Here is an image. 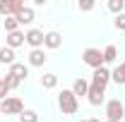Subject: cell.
<instances>
[{
    "instance_id": "12",
    "label": "cell",
    "mask_w": 125,
    "mask_h": 122,
    "mask_svg": "<svg viewBox=\"0 0 125 122\" xmlns=\"http://www.w3.org/2000/svg\"><path fill=\"white\" fill-rule=\"evenodd\" d=\"M70 91L75 93V96H77V101H79L82 96H87V91H89V81H87L84 77H77V79L72 81V89H70Z\"/></svg>"
},
{
    "instance_id": "6",
    "label": "cell",
    "mask_w": 125,
    "mask_h": 122,
    "mask_svg": "<svg viewBox=\"0 0 125 122\" xmlns=\"http://www.w3.org/2000/svg\"><path fill=\"white\" fill-rule=\"evenodd\" d=\"M87 101H89V105L99 108L101 103H106V89H101V86H94L92 81H89V91H87Z\"/></svg>"
},
{
    "instance_id": "3",
    "label": "cell",
    "mask_w": 125,
    "mask_h": 122,
    "mask_svg": "<svg viewBox=\"0 0 125 122\" xmlns=\"http://www.w3.org/2000/svg\"><path fill=\"white\" fill-rule=\"evenodd\" d=\"M24 113V103L19 96H7L2 103H0V115H22Z\"/></svg>"
},
{
    "instance_id": "4",
    "label": "cell",
    "mask_w": 125,
    "mask_h": 122,
    "mask_svg": "<svg viewBox=\"0 0 125 122\" xmlns=\"http://www.w3.org/2000/svg\"><path fill=\"white\" fill-rule=\"evenodd\" d=\"M82 62L92 70H99V67H104V53L99 48H84L82 50Z\"/></svg>"
},
{
    "instance_id": "10",
    "label": "cell",
    "mask_w": 125,
    "mask_h": 122,
    "mask_svg": "<svg viewBox=\"0 0 125 122\" xmlns=\"http://www.w3.org/2000/svg\"><path fill=\"white\" fill-rule=\"evenodd\" d=\"M48 62V55H46V50L43 48H39V50H29V67H43Z\"/></svg>"
},
{
    "instance_id": "22",
    "label": "cell",
    "mask_w": 125,
    "mask_h": 122,
    "mask_svg": "<svg viewBox=\"0 0 125 122\" xmlns=\"http://www.w3.org/2000/svg\"><path fill=\"white\" fill-rule=\"evenodd\" d=\"M12 31H19V22L15 17H5V34H12Z\"/></svg>"
},
{
    "instance_id": "16",
    "label": "cell",
    "mask_w": 125,
    "mask_h": 122,
    "mask_svg": "<svg viewBox=\"0 0 125 122\" xmlns=\"http://www.w3.org/2000/svg\"><path fill=\"white\" fill-rule=\"evenodd\" d=\"M15 50H12V48H7V46H2L0 48V65H10V67H12V65H15Z\"/></svg>"
},
{
    "instance_id": "21",
    "label": "cell",
    "mask_w": 125,
    "mask_h": 122,
    "mask_svg": "<svg viewBox=\"0 0 125 122\" xmlns=\"http://www.w3.org/2000/svg\"><path fill=\"white\" fill-rule=\"evenodd\" d=\"M19 122H39V113H36V110H27V108H24V113L19 115Z\"/></svg>"
},
{
    "instance_id": "27",
    "label": "cell",
    "mask_w": 125,
    "mask_h": 122,
    "mask_svg": "<svg viewBox=\"0 0 125 122\" xmlns=\"http://www.w3.org/2000/svg\"><path fill=\"white\" fill-rule=\"evenodd\" d=\"M104 122H113V120H104Z\"/></svg>"
},
{
    "instance_id": "7",
    "label": "cell",
    "mask_w": 125,
    "mask_h": 122,
    "mask_svg": "<svg viewBox=\"0 0 125 122\" xmlns=\"http://www.w3.org/2000/svg\"><path fill=\"white\" fill-rule=\"evenodd\" d=\"M43 36H46V34L41 29H29L24 34V43L31 46V50H39V48H43Z\"/></svg>"
},
{
    "instance_id": "24",
    "label": "cell",
    "mask_w": 125,
    "mask_h": 122,
    "mask_svg": "<svg viewBox=\"0 0 125 122\" xmlns=\"http://www.w3.org/2000/svg\"><path fill=\"white\" fill-rule=\"evenodd\" d=\"M113 26L118 31H125V12L123 15H115V19H113Z\"/></svg>"
},
{
    "instance_id": "25",
    "label": "cell",
    "mask_w": 125,
    "mask_h": 122,
    "mask_svg": "<svg viewBox=\"0 0 125 122\" xmlns=\"http://www.w3.org/2000/svg\"><path fill=\"white\" fill-rule=\"evenodd\" d=\"M7 96H10V89H7L5 84H0V103H2V101H5Z\"/></svg>"
},
{
    "instance_id": "29",
    "label": "cell",
    "mask_w": 125,
    "mask_h": 122,
    "mask_svg": "<svg viewBox=\"0 0 125 122\" xmlns=\"http://www.w3.org/2000/svg\"><path fill=\"white\" fill-rule=\"evenodd\" d=\"M79 122H87V120H79Z\"/></svg>"
},
{
    "instance_id": "13",
    "label": "cell",
    "mask_w": 125,
    "mask_h": 122,
    "mask_svg": "<svg viewBox=\"0 0 125 122\" xmlns=\"http://www.w3.org/2000/svg\"><path fill=\"white\" fill-rule=\"evenodd\" d=\"M15 19L19 22V26H29L31 22L36 19V12H34V7H29V5H27V7H24L19 15H15Z\"/></svg>"
},
{
    "instance_id": "17",
    "label": "cell",
    "mask_w": 125,
    "mask_h": 122,
    "mask_svg": "<svg viewBox=\"0 0 125 122\" xmlns=\"http://www.w3.org/2000/svg\"><path fill=\"white\" fill-rule=\"evenodd\" d=\"M111 81H115L118 86H120V84L125 86V62H123V65H118V67H113V70H111Z\"/></svg>"
},
{
    "instance_id": "2",
    "label": "cell",
    "mask_w": 125,
    "mask_h": 122,
    "mask_svg": "<svg viewBox=\"0 0 125 122\" xmlns=\"http://www.w3.org/2000/svg\"><path fill=\"white\" fill-rule=\"evenodd\" d=\"M104 113H106V120L120 122L125 117V105L120 103V98H111V101L104 103Z\"/></svg>"
},
{
    "instance_id": "9",
    "label": "cell",
    "mask_w": 125,
    "mask_h": 122,
    "mask_svg": "<svg viewBox=\"0 0 125 122\" xmlns=\"http://www.w3.org/2000/svg\"><path fill=\"white\" fill-rule=\"evenodd\" d=\"M62 46V34L60 31H48L46 36H43V48L48 50H58Z\"/></svg>"
},
{
    "instance_id": "26",
    "label": "cell",
    "mask_w": 125,
    "mask_h": 122,
    "mask_svg": "<svg viewBox=\"0 0 125 122\" xmlns=\"http://www.w3.org/2000/svg\"><path fill=\"white\" fill-rule=\"evenodd\" d=\"M87 122H101V120H96V117H92V120H87Z\"/></svg>"
},
{
    "instance_id": "23",
    "label": "cell",
    "mask_w": 125,
    "mask_h": 122,
    "mask_svg": "<svg viewBox=\"0 0 125 122\" xmlns=\"http://www.w3.org/2000/svg\"><path fill=\"white\" fill-rule=\"evenodd\" d=\"M94 7H96V5H94L92 0H79V2H77V10H79V12H92Z\"/></svg>"
},
{
    "instance_id": "1",
    "label": "cell",
    "mask_w": 125,
    "mask_h": 122,
    "mask_svg": "<svg viewBox=\"0 0 125 122\" xmlns=\"http://www.w3.org/2000/svg\"><path fill=\"white\" fill-rule=\"evenodd\" d=\"M58 108H60L62 115H77V110H79L77 96L70 91V89H62V91L58 93Z\"/></svg>"
},
{
    "instance_id": "5",
    "label": "cell",
    "mask_w": 125,
    "mask_h": 122,
    "mask_svg": "<svg viewBox=\"0 0 125 122\" xmlns=\"http://www.w3.org/2000/svg\"><path fill=\"white\" fill-rule=\"evenodd\" d=\"M24 7H27V5H24L22 0H0V15H5V17L19 15Z\"/></svg>"
},
{
    "instance_id": "20",
    "label": "cell",
    "mask_w": 125,
    "mask_h": 122,
    "mask_svg": "<svg viewBox=\"0 0 125 122\" xmlns=\"http://www.w3.org/2000/svg\"><path fill=\"white\" fill-rule=\"evenodd\" d=\"M106 7H108L113 15H123V12H125V0H108Z\"/></svg>"
},
{
    "instance_id": "28",
    "label": "cell",
    "mask_w": 125,
    "mask_h": 122,
    "mask_svg": "<svg viewBox=\"0 0 125 122\" xmlns=\"http://www.w3.org/2000/svg\"><path fill=\"white\" fill-rule=\"evenodd\" d=\"M0 84H2V77H0Z\"/></svg>"
},
{
    "instance_id": "19",
    "label": "cell",
    "mask_w": 125,
    "mask_h": 122,
    "mask_svg": "<svg viewBox=\"0 0 125 122\" xmlns=\"http://www.w3.org/2000/svg\"><path fill=\"white\" fill-rule=\"evenodd\" d=\"M2 84H5L10 91H15V89H19V86H22V79H17L15 74H10V72H7V74L2 77Z\"/></svg>"
},
{
    "instance_id": "15",
    "label": "cell",
    "mask_w": 125,
    "mask_h": 122,
    "mask_svg": "<svg viewBox=\"0 0 125 122\" xmlns=\"http://www.w3.org/2000/svg\"><path fill=\"white\" fill-rule=\"evenodd\" d=\"M101 53H104V65H113V62L118 60V48L113 46V43H108Z\"/></svg>"
},
{
    "instance_id": "14",
    "label": "cell",
    "mask_w": 125,
    "mask_h": 122,
    "mask_svg": "<svg viewBox=\"0 0 125 122\" xmlns=\"http://www.w3.org/2000/svg\"><path fill=\"white\" fill-rule=\"evenodd\" d=\"M10 74H15L17 79L24 81V79L29 77V65H24V62H15V65L10 67Z\"/></svg>"
},
{
    "instance_id": "8",
    "label": "cell",
    "mask_w": 125,
    "mask_h": 122,
    "mask_svg": "<svg viewBox=\"0 0 125 122\" xmlns=\"http://www.w3.org/2000/svg\"><path fill=\"white\" fill-rule=\"evenodd\" d=\"M108 81H111V70L104 65V67H99V70H94V74H92V84L94 86H101V89H106L108 86Z\"/></svg>"
},
{
    "instance_id": "18",
    "label": "cell",
    "mask_w": 125,
    "mask_h": 122,
    "mask_svg": "<svg viewBox=\"0 0 125 122\" xmlns=\"http://www.w3.org/2000/svg\"><path fill=\"white\" fill-rule=\"evenodd\" d=\"M55 86H58V74L46 72V74L41 77V89H55Z\"/></svg>"
},
{
    "instance_id": "11",
    "label": "cell",
    "mask_w": 125,
    "mask_h": 122,
    "mask_svg": "<svg viewBox=\"0 0 125 122\" xmlns=\"http://www.w3.org/2000/svg\"><path fill=\"white\" fill-rule=\"evenodd\" d=\"M5 46L17 50L19 46H24V31H12V34H7L5 36Z\"/></svg>"
}]
</instances>
